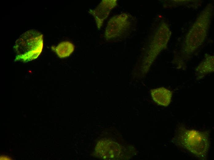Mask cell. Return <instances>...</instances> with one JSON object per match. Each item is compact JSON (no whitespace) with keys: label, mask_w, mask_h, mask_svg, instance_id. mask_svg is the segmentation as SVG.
Here are the masks:
<instances>
[{"label":"cell","mask_w":214,"mask_h":160,"mask_svg":"<svg viewBox=\"0 0 214 160\" xmlns=\"http://www.w3.org/2000/svg\"><path fill=\"white\" fill-rule=\"evenodd\" d=\"M117 5V0H103L94 9L90 10L89 11L90 14L94 17L98 29L101 28L104 20Z\"/></svg>","instance_id":"5b68a950"},{"label":"cell","mask_w":214,"mask_h":160,"mask_svg":"<svg viewBox=\"0 0 214 160\" xmlns=\"http://www.w3.org/2000/svg\"><path fill=\"white\" fill-rule=\"evenodd\" d=\"M74 46L71 42L64 41L60 43L55 48V51L61 58L69 56L73 51Z\"/></svg>","instance_id":"ba28073f"},{"label":"cell","mask_w":214,"mask_h":160,"mask_svg":"<svg viewBox=\"0 0 214 160\" xmlns=\"http://www.w3.org/2000/svg\"><path fill=\"white\" fill-rule=\"evenodd\" d=\"M129 16L122 14L115 16L109 21L106 28L105 36L107 39H113L119 36L129 26Z\"/></svg>","instance_id":"277c9868"},{"label":"cell","mask_w":214,"mask_h":160,"mask_svg":"<svg viewBox=\"0 0 214 160\" xmlns=\"http://www.w3.org/2000/svg\"><path fill=\"white\" fill-rule=\"evenodd\" d=\"M214 58L213 56H208L198 66L196 69V75L198 79L203 78L214 70Z\"/></svg>","instance_id":"52a82bcc"},{"label":"cell","mask_w":214,"mask_h":160,"mask_svg":"<svg viewBox=\"0 0 214 160\" xmlns=\"http://www.w3.org/2000/svg\"><path fill=\"white\" fill-rule=\"evenodd\" d=\"M179 133V143L192 153L201 156L207 152L209 146L208 135L194 130L182 129Z\"/></svg>","instance_id":"7a4b0ae2"},{"label":"cell","mask_w":214,"mask_h":160,"mask_svg":"<svg viewBox=\"0 0 214 160\" xmlns=\"http://www.w3.org/2000/svg\"><path fill=\"white\" fill-rule=\"evenodd\" d=\"M43 47V35L36 30L27 31L15 42V61L27 62L35 59L40 55Z\"/></svg>","instance_id":"6da1fadb"},{"label":"cell","mask_w":214,"mask_h":160,"mask_svg":"<svg viewBox=\"0 0 214 160\" xmlns=\"http://www.w3.org/2000/svg\"><path fill=\"white\" fill-rule=\"evenodd\" d=\"M123 154L122 149L118 143L105 139L97 142L94 154L96 157L104 160L119 159Z\"/></svg>","instance_id":"3957f363"},{"label":"cell","mask_w":214,"mask_h":160,"mask_svg":"<svg viewBox=\"0 0 214 160\" xmlns=\"http://www.w3.org/2000/svg\"><path fill=\"white\" fill-rule=\"evenodd\" d=\"M153 101L159 105L167 106L171 100L172 93L171 91L164 87H160L150 90Z\"/></svg>","instance_id":"8992f818"}]
</instances>
